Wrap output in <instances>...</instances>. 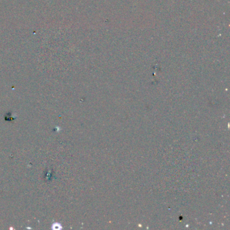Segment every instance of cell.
<instances>
[{
	"label": "cell",
	"instance_id": "obj_1",
	"mask_svg": "<svg viewBox=\"0 0 230 230\" xmlns=\"http://www.w3.org/2000/svg\"><path fill=\"white\" fill-rule=\"evenodd\" d=\"M52 229H62L61 225L59 223H54L52 225Z\"/></svg>",
	"mask_w": 230,
	"mask_h": 230
}]
</instances>
